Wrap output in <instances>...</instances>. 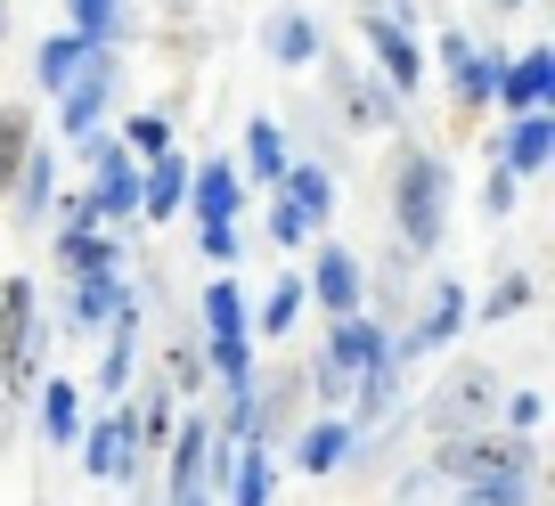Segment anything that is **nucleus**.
Wrapping results in <instances>:
<instances>
[{"instance_id": "nucleus-20", "label": "nucleus", "mask_w": 555, "mask_h": 506, "mask_svg": "<svg viewBox=\"0 0 555 506\" xmlns=\"http://www.w3.org/2000/svg\"><path fill=\"white\" fill-rule=\"evenodd\" d=\"M319 66H327V57H319ZM327 74H335V106H344L351 131H392V122H400V99H392V90H376L367 74H351V66H327Z\"/></svg>"}, {"instance_id": "nucleus-6", "label": "nucleus", "mask_w": 555, "mask_h": 506, "mask_svg": "<svg viewBox=\"0 0 555 506\" xmlns=\"http://www.w3.org/2000/svg\"><path fill=\"white\" fill-rule=\"evenodd\" d=\"M351 25H360L367 57H376V82L409 106L416 90H425V41H416V25H400L392 9H351Z\"/></svg>"}, {"instance_id": "nucleus-39", "label": "nucleus", "mask_w": 555, "mask_h": 506, "mask_svg": "<svg viewBox=\"0 0 555 506\" xmlns=\"http://www.w3.org/2000/svg\"><path fill=\"white\" fill-rule=\"evenodd\" d=\"M466 9H490V17H515V9H531V0H466Z\"/></svg>"}, {"instance_id": "nucleus-7", "label": "nucleus", "mask_w": 555, "mask_h": 506, "mask_svg": "<svg viewBox=\"0 0 555 506\" xmlns=\"http://www.w3.org/2000/svg\"><path fill=\"white\" fill-rule=\"evenodd\" d=\"M115 82H122V50H106V41H99V50L82 57V74H74V82L50 99V106H57V140H82V131H99L106 106H115Z\"/></svg>"}, {"instance_id": "nucleus-18", "label": "nucleus", "mask_w": 555, "mask_h": 506, "mask_svg": "<svg viewBox=\"0 0 555 506\" xmlns=\"http://www.w3.org/2000/svg\"><path fill=\"white\" fill-rule=\"evenodd\" d=\"M351 457H360V433H351V417H335V408L295 433V473H344Z\"/></svg>"}, {"instance_id": "nucleus-13", "label": "nucleus", "mask_w": 555, "mask_h": 506, "mask_svg": "<svg viewBox=\"0 0 555 506\" xmlns=\"http://www.w3.org/2000/svg\"><path fill=\"white\" fill-rule=\"evenodd\" d=\"M490 164H506L515 180H539L555 164V106H539V115H506V131L482 147Z\"/></svg>"}, {"instance_id": "nucleus-32", "label": "nucleus", "mask_w": 555, "mask_h": 506, "mask_svg": "<svg viewBox=\"0 0 555 506\" xmlns=\"http://www.w3.org/2000/svg\"><path fill=\"white\" fill-rule=\"evenodd\" d=\"M164 433H172V385H147L139 392V408H131V450H139V466H147V450H164Z\"/></svg>"}, {"instance_id": "nucleus-27", "label": "nucleus", "mask_w": 555, "mask_h": 506, "mask_svg": "<svg viewBox=\"0 0 555 506\" xmlns=\"http://www.w3.org/2000/svg\"><path fill=\"white\" fill-rule=\"evenodd\" d=\"M66 34H82V41H106V50H122V41L139 34V25H131V0H66Z\"/></svg>"}, {"instance_id": "nucleus-34", "label": "nucleus", "mask_w": 555, "mask_h": 506, "mask_svg": "<svg viewBox=\"0 0 555 506\" xmlns=\"http://www.w3.org/2000/svg\"><path fill=\"white\" fill-rule=\"evenodd\" d=\"M457 498L466 506H531L539 473H474V482H457Z\"/></svg>"}, {"instance_id": "nucleus-41", "label": "nucleus", "mask_w": 555, "mask_h": 506, "mask_svg": "<svg viewBox=\"0 0 555 506\" xmlns=\"http://www.w3.org/2000/svg\"><path fill=\"white\" fill-rule=\"evenodd\" d=\"M172 506H212V498H205V490H189V498H172Z\"/></svg>"}, {"instance_id": "nucleus-1", "label": "nucleus", "mask_w": 555, "mask_h": 506, "mask_svg": "<svg viewBox=\"0 0 555 506\" xmlns=\"http://www.w3.org/2000/svg\"><path fill=\"white\" fill-rule=\"evenodd\" d=\"M392 221L409 254H441L450 237V156L441 147H409L392 172Z\"/></svg>"}, {"instance_id": "nucleus-21", "label": "nucleus", "mask_w": 555, "mask_h": 506, "mask_svg": "<svg viewBox=\"0 0 555 506\" xmlns=\"http://www.w3.org/2000/svg\"><path fill=\"white\" fill-rule=\"evenodd\" d=\"M286 164H295V147H286V122H278V115H245V140H237V172L270 189V180L286 172Z\"/></svg>"}, {"instance_id": "nucleus-4", "label": "nucleus", "mask_w": 555, "mask_h": 506, "mask_svg": "<svg viewBox=\"0 0 555 506\" xmlns=\"http://www.w3.org/2000/svg\"><path fill=\"white\" fill-rule=\"evenodd\" d=\"M434 66H441V90H450L457 115H490L499 74H506V41H482L474 25H441L434 34Z\"/></svg>"}, {"instance_id": "nucleus-14", "label": "nucleus", "mask_w": 555, "mask_h": 506, "mask_svg": "<svg viewBox=\"0 0 555 506\" xmlns=\"http://www.w3.org/2000/svg\"><path fill=\"white\" fill-rule=\"evenodd\" d=\"M499 115H539V106H555V50L547 41H531V50H506V74H499Z\"/></svg>"}, {"instance_id": "nucleus-23", "label": "nucleus", "mask_w": 555, "mask_h": 506, "mask_svg": "<svg viewBox=\"0 0 555 506\" xmlns=\"http://www.w3.org/2000/svg\"><path fill=\"white\" fill-rule=\"evenodd\" d=\"M90 50H99V41L66 34V25H57V34H41V41H34V99H57V90L82 74V57H90Z\"/></svg>"}, {"instance_id": "nucleus-16", "label": "nucleus", "mask_w": 555, "mask_h": 506, "mask_svg": "<svg viewBox=\"0 0 555 506\" xmlns=\"http://www.w3.org/2000/svg\"><path fill=\"white\" fill-rule=\"evenodd\" d=\"M131 278L122 270H90V278H74V295H66V327L74 335H106L122 311H131Z\"/></svg>"}, {"instance_id": "nucleus-29", "label": "nucleus", "mask_w": 555, "mask_h": 506, "mask_svg": "<svg viewBox=\"0 0 555 506\" xmlns=\"http://www.w3.org/2000/svg\"><path fill=\"white\" fill-rule=\"evenodd\" d=\"M131 367H139V302L115 319V327H106V360H99V392H106V401H122Z\"/></svg>"}, {"instance_id": "nucleus-40", "label": "nucleus", "mask_w": 555, "mask_h": 506, "mask_svg": "<svg viewBox=\"0 0 555 506\" xmlns=\"http://www.w3.org/2000/svg\"><path fill=\"white\" fill-rule=\"evenodd\" d=\"M9 17H17V0H0V41H9Z\"/></svg>"}, {"instance_id": "nucleus-2", "label": "nucleus", "mask_w": 555, "mask_h": 506, "mask_svg": "<svg viewBox=\"0 0 555 506\" xmlns=\"http://www.w3.org/2000/svg\"><path fill=\"white\" fill-rule=\"evenodd\" d=\"M327 221H335V164L295 156L286 172L270 180V237L286 245V254H295V245L327 237Z\"/></svg>"}, {"instance_id": "nucleus-35", "label": "nucleus", "mask_w": 555, "mask_h": 506, "mask_svg": "<svg viewBox=\"0 0 555 506\" xmlns=\"http://www.w3.org/2000/svg\"><path fill=\"white\" fill-rule=\"evenodd\" d=\"M515 311H531V278H522V270H506V278L490 286V295L474 302L466 319H515Z\"/></svg>"}, {"instance_id": "nucleus-15", "label": "nucleus", "mask_w": 555, "mask_h": 506, "mask_svg": "<svg viewBox=\"0 0 555 506\" xmlns=\"http://www.w3.org/2000/svg\"><path fill=\"white\" fill-rule=\"evenodd\" d=\"M302 295H311V302H327V319L367 311V270H360V254L327 237V245H319V262H311V278H302Z\"/></svg>"}, {"instance_id": "nucleus-33", "label": "nucleus", "mask_w": 555, "mask_h": 506, "mask_svg": "<svg viewBox=\"0 0 555 506\" xmlns=\"http://www.w3.org/2000/svg\"><path fill=\"white\" fill-rule=\"evenodd\" d=\"M122 147H131L139 164H156L164 147H180V131H172V115H164V106H139V115H122V131H115Z\"/></svg>"}, {"instance_id": "nucleus-24", "label": "nucleus", "mask_w": 555, "mask_h": 506, "mask_svg": "<svg viewBox=\"0 0 555 506\" xmlns=\"http://www.w3.org/2000/svg\"><path fill=\"white\" fill-rule=\"evenodd\" d=\"M9 205H17V229L50 221V205H57V147H50V140H34V156H25V172H17V189H9Z\"/></svg>"}, {"instance_id": "nucleus-25", "label": "nucleus", "mask_w": 555, "mask_h": 506, "mask_svg": "<svg viewBox=\"0 0 555 506\" xmlns=\"http://www.w3.org/2000/svg\"><path fill=\"white\" fill-rule=\"evenodd\" d=\"M205 450H212V417H189V425L172 433V457H164V498L205 490Z\"/></svg>"}, {"instance_id": "nucleus-17", "label": "nucleus", "mask_w": 555, "mask_h": 506, "mask_svg": "<svg viewBox=\"0 0 555 506\" xmlns=\"http://www.w3.org/2000/svg\"><path fill=\"white\" fill-rule=\"evenodd\" d=\"M180 212H196V221H237L245 212V172L229 156H189V205Z\"/></svg>"}, {"instance_id": "nucleus-9", "label": "nucleus", "mask_w": 555, "mask_h": 506, "mask_svg": "<svg viewBox=\"0 0 555 506\" xmlns=\"http://www.w3.org/2000/svg\"><path fill=\"white\" fill-rule=\"evenodd\" d=\"M74 450H82V473H90V482H139V450H131V408H115V401H106L99 417H82Z\"/></svg>"}, {"instance_id": "nucleus-3", "label": "nucleus", "mask_w": 555, "mask_h": 506, "mask_svg": "<svg viewBox=\"0 0 555 506\" xmlns=\"http://www.w3.org/2000/svg\"><path fill=\"white\" fill-rule=\"evenodd\" d=\"M196 311H205V367L237 392L245 376H254V311H245V278H237V270L205 278Z\"/></svg>"}, {"instance_id": "nucleus-31", "label": "nucleus", "mask_w": 555, "mask_h": 506, "mask_svg": "<svg viewBox=\"0 0 555 506\" xmlns=\"http://www.w3.org/2000/svg\"><path fill=\"white\" fill-rule=\"evenodd\" d=\"M74 433H82V392H74L66 376H41V441L74 450Z\"/></svg>"}, {"instance_id": "nucleus-10", "label": "nucleus", "mask_w": 555, "mask_h": 506, "mask_svg": "<svg viewBox=\"0 0 555 506\" xmlns=\"http://www.w3.org/2000/svg\"><path fill=\"white\" fill-rule=\"evenodd\" d=\"M254 34H261V57H270L278 74H302V66H319V57H327L319 17L302 9V0H270V17H261Z\"/></svg>"}, {"instance_id": "nucleus-36", "label": "nucleus", "mask_w": 555, "mask_h": 506, "mask_svg": "<svg viewBox=\"0 0 555 506\" xmlns=\"http://www.w3.org/2000/svg\"><path fill=\"white\" fill-rule=\"evenodd\" d=\"M196 254H205L212 270H237V254H245L237 221H196Z\"/></svg>"}, {"instance_id": "nucleus-11", "label": "nucleus", "mask_w": 555, "mask_h": 506, "mask_svg": "<svg viewBox=\"0 0 555 506\" xmlns=\"http://www.w3.org/2000/svg\"><path fill=\"white\" fill-rule=\"evenodd\" d=\"M490 408H499V376H490V367L474 360V367H457L450 385H441L434 401H425V417H434L441 433H482V425H490Z\"/></svg>"}, {"instance_id": "nucleus-8", "label": "nucleus", "mask_w": 555, "mask_h": 506, "mask_svg": "<svg viewBox=\"0 0 555 506\" xmlns=\"http://www.w3.org/2000/svg\"><path fill=\"white\" fill-rule=\"evenodd\" d=\"M466 311H474L466 286H457V278H434V286H425V302H416V327L392 335V351H400L409 367H416V360H434L441 343H457V335H466Z\"/></svg>"}, {"instance_id": "nucleus-5", "label": "nucleus", "mask_w": 555, "mask_h": 506, "mask_svg": "<svg viewBox=\"0 0 555 506\" xmlns=\"http://www.w3.org/2000/svg\"><path fill=\"white\" fill-rule=\"evenodd\" d=\"M41 376V311H34V278L0 286V401L17 408V392Z\"/></svg>"}, {"instance_id": "nucleus-37", "label": "nucleus", "mask_w": 555, "mask_h": 506, "mask_svg": "<svg viewBox=\"0 0 555 506\" xmlns=\"http://www.w3.org/2000/svg\"><path fill=\"white\" fill-rule=\"evenodd\" d=\"M515 196H522V180L506 172V164H490V172H482V221H506V212H515Z\"/></svg>"}, {"instance_id": "nucleus-30", "label": "nucleus", "mask_w": 555, "mask_h": 506, "mask_svg": "<svg viewBox=\"0 0 555 506\" xmlns=\"http://www.w3.org/2000/svg\"><path fill=\"white\" fill-rule=\"evenodd\" d=\"M302 278L295 270H286V278L270 286V295H261V311H254V343H286V335H295V319H302Z\"/></svg>"}, {"instance_id": "nucleus-26", "label": "nucleus", "mask_w": 555, "mask_h": 506, "mask_svg": "<svg viewBox=\"0 0 555 506\" xmlns=\"http://www.w3.org/2000/svg\"><path fill=\"white\" fill-rule=\"evenodd\" d=\"M229 506H270L278 498V450L270 441H237V466H229Z\"/></svg>"}, {"instance_id": "nucleus-19", "label": "nucleus", "mask_w": 555, "mask_h": 506, "mask_svg": "<svg viewBox=\"0 0 555 506\" xmlns=\"http://www.w3.org/2000/svg\"><path fill=\"white\" fill-rule=\"evenodd\" d=\"M189 205V147H164L156 164H139V221H180Z\"/></svg>"}, {"instance_id": "nucleus-38", "label": "nucleus", "mask_w": 555, "mask_h": 506, "mask_svg": "<svg viewBox=\"0 0 555 506\" xmlns=\"http://www.w3.org/2000/svg\"><path fill=\"white\" fill-rule=\"evenodd\" d=\"M539 408H547L539 392H515V401H506L499 417H506V433H531V425H539Z\"/></svg>"}, {"instance_id": "nucleus-28", "label": "nucleus", "mask_w": 555, "mask_h": 506, "mask_svg": "<svg viewBox=\"0 0 555 506\" xmlns=\"http://www.w3.org/2000/svg\"><path fill=\"white\" fill-rule=\"evenodd\" d=\"M25 156H34V99H9L0 106V205H9V189H17Z\"/></svg>"}, {"instance_id": "nucleus-12", "label": "nucleus", "mask_w": 555, "mask_h": 506, "mask_svg": "<svg viewBox=\"0 0 555 506\" xmlns=\"http://www.w3.org/2000/svg\"><path fill=\"white\" fill-rule=\"evenodd\" d=\"M319 360H327L335 376H344V385H360V376H376V367L392 360V335H384V319L344 311V319L327 327V351H319Z\"/></svg>"}, {"instance_id": "nucleus-22", "label": "nucleus", "mask_w": 555, "mask_h": 506, "mask_svg": "<svg viewBox=\"0 0 555 506\" xmlns=\"http://www.w3.org/2000/svg\"><path fill=\"white\" fill-rule=\"evenodd\" d=\"M57 270H66V278H90V270H122V245H115V229L57 221Z\"/></svg>"}]
</instances>
